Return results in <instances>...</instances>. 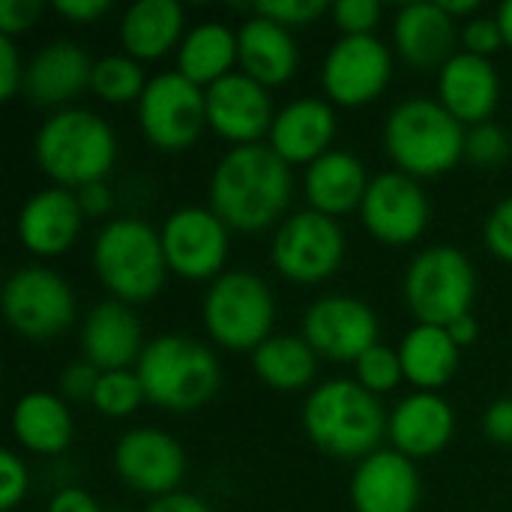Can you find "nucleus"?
<instances>
[{"label":"nucleus","instance_id":"10","mask_svg":"<svg viewBox=\"0 0 512 512\" xmlns=\"http://www.w3.org/2000/svg\"><path fill=\"white\" fill-rule=\"evenodd\" d=\"M3 312L21 336L42 342L60 336L72 324L75 297L57 273L24 267L3 288Z\"/></svg>","mask_w":512,"mask_h":512},{"label":"nucleus","instance_id":"25","mask_svg":"<svg viewBox=\"0 0 512 512\" xmlns=\"http://www.w3.org/2000/svg\"><path fill=\"white\" fill-rule=\"evenodd\" d=\"M237 57L243 66V75L252 81L273 87L285 84L297 69V45L288 33V27L270 21V18H249L237 33Z\"/></svg>","mask_w":512,"mask_h":512},{"label":"nucleus","instance_id":"49","mask_svg":"<svg viewBox=\"0 0 512 512\" xmlns=\"http://www.w3.org/2000/svg\"><path fill=\"white\" fill-rule=\"evenodd\" d=\"M147 512H210V507L201 501V498H195V495H180V492H174V495H165V498H156Z\"/></svg>","mask_w":512,"mask_h":512},{"label":"nucleus","instance_id":"47","mask_svg":"<svg viewBox=\"0 0 512 512\" xmlns=\"http://www.w3.org/2000/svg\"><path fill=\"white\" fill-rule=\"evenodd\" d=\"M48 512H102V510H99V504H96L87 492H81V489H63V492H57V495L51 498Z\"/></svg>","mask_w":512,"mask_h":512},{"label":"nucleus","instance_id":"15","mask_svg":"<svg viewBox=\"0 0 512 512\" xmlns=\"http://www.w3.org/2000/svg\"><path fill=\"white\" fill-rule=\"evenodd\" d=\"M378 321L372 309L354 297H324L318 300L303 321V339L315 354L330 360H360L375 348Z\"/></svg>","mask_w":512,"mask_h":512},{"label":"nucleus","instance_id":"44","mask_svg":"<svg viewBox=\"0 0 512 512\" xmlns=\"http://www.w3.org/2000/svg\"><path fill=\"white\" fill-rule=\"evenodd\" d=\"M21 84H24V72L18 63V51L12 39L0 33V99H12Z\"/></svg>","mask_w":512,"mask_h":512},{"label":"nucleus","instance_id":"4","mask_svg":"<svg viewBox=\"0 0 512 512\" xmlns=\"http://www.w3.org/2000/svg\"><path fill=\"white\" fill-rule=\"evenodd\" d=\"M135 375L144 396L168 411H195L219 390V363L210 348L177 333L153 339L144 348Z\"/></svg>","mask_w":512,"mask_h":512},{"label":"nucleus","instance_id":"16","mask_svg":"<svg viewBox=\"0 0 512 512\" xmlns=\"http://www.w3.org/2000/svg\"><path fill=\"white\" fill-rule=\"evenodd\" d=\"M114 468L126 486L165 498L180 486L186 459L171 435L159 429H135L120 438L114 450Z\"/></svg>","mask_w":512,"mask_h":512},{"label":"nucleus","instance_id":"34","mask_svg":"<svg viewBox=\"0 0 512 512\" xmlns=\"http://www.w3.org/2000/svg\"><path fill=\"white\" fill-rule=\"evenodd\" d=\"M144 399L147 396H144V387H141L138 375L123 369V372H102L93 405L105 417H129Z\"/></svg>","mask_w":512,"mask_h":512},{"label":"nucleus","instance_id":"8","mask_svg":"<svg viewBox=\"0 0 512 512\" xmlns=\"http://www.w3.org/2000/svg\"><path fill=\"white\" fill-rule=\"evenodd\" d=\"M207 333L231 348H261L273 327V297L252 273H225L213 282L204 300Z\"/></svg>","mask_w":512,"mask_h":512},{"label":"nucleus","instance_id":"13","mask_svg":"<svg viewBox=\"0 0 512 512\" xmlns=\"http://www.w3.org/2000/svg\"><path fill=\"white\" fill-rule=\"evenodd\" d=\"M228 225L201 207H186L168 216L162 228L165 261L186 279H210L222 270L228 255Z\"/></svg>","mask_w":512,"mask_h":512},{"label":"nucleus","instance_id":"5","mask_svg":"<svg viewBox=\"0 0 512 512\" xmlns=\"http://www.w3.org/2000/svg\"><path fill=\"white\" fill-rule=\"evenodd\" d=\"M462 123L438 102L408 99L384 126V144L408 177H435L450 171L465 153Z\"/></svg>","mask_w":512,"mask_h":512},{"label":"nucleus","instance_id":"38","mask_svg":"<svg viewBox=\"0 0 512 512\" xmlns=\"http://www.w3.org/2000/svg\"><path fill=\"white\" fill-rule=\"evenodd\" d=\"M333 18L345 36H372L381 18V6L375 0H339L333 6Z\"/></svg>","mask_w":512,"mask_h":512},{"label":"nucleus","instance_id":"36","mask_svg":"<svg viewBox=\"0 0 512 512\" xmlns=\"http://www.w3.org/2000/svg\"><path fill=\"white\" fill-rule=\"evenodd\" d=\"M510 153V141L507 135L492 126V123H480L468 132L465 138V156L474 162V165H483V168H492L498 162H504Z\"/></svg>","mask_w":512,"mask_h":512},{"label":"nucleus","instance_id":"31","mask_svg":"<svg viewBox=\"0 0 512 512\" xmlns=\"http://www.w3.org/2000/svg\"><path fill=\"white\" fill-rule=\"evenodd\" d=\"M234 60H240L237 36L222 24H201L183 39L180 57H177V72L198 87L216 84L225 75H231L228 69L234 66Z\"/></svg>","mask_w":512,"mask_h":512},{"label":"nucleus","instance_id":"40","mask_svg":"<svg viewBox=\"0 0 512 512\" xmlns=\"http://www.w3.org/2000/svg\"><path fill=\"white\" fill-rule=\"evenodd\" d=\"M462 42H465L468 54H477V57H486L489 60V54H495L504 45V33H501L498 18L480 15V18L468 21V27L462 33Z\"/></svg>","mask_w":512,"mask_h":512},{"label":"nucleus","instance_id":"26","mask_svg":"<svg viewBox=\"0 0 512 512\" xmlns=\"http://www.w3.org/2000/svg\"><path fill=\"white\" fill-rule=\"evenodd\" d=\"M366 192V168L345 150L324 153L306 171V198L312 201V210L324 216H342L354 207H363Z\"/></svg>","mask_w":512,"mask_h":512},{"label":"nucleus","instance_id":"3","mask_svg":"<svg viewBox=\"0 0 512 512\" xmlns=\"http://www.w3.org/2000/svg\"><path fill=\"white\" fill-rule=\"evenodd\" d=\"M303 426L324 453L339 459L372 453L390 429L375 393L354 381L321 384L306 402Z\"/></svg>","mask_w":512,"mask_h":512},{"label":"nucleus","instance_id":"37","mask_svg":"<svg viewBox=\"0 0 512 512\" xmlns=\"http://www.w3.org/2000/svg\"><path fill=\"white\" fill-rule=\"evenodd\" d=\"M255 12L282 27H303L315 21L318 15H324L327 3L324 0H270V3H258Z\"/></svg>","mask_w":512,"mask_h":512},{"label":"nucleus","instance_id":"2","mask_svg":"<svg viewBox=\"0 0 512 512\" xmlns=\"http://www.w3.org/2000/svg\"><path fill=\"white\" fill-rule=\"evenodd\" d=\"M114 153L117 147L108 123L84 108L57 111L36 135V162L63 189L102 183L114 165Z\"/></svg>","mask_w":512,"mask_h":512},{"label":"nucleus","instance_id":"45","mask_svg":"<svg viewBox=\"0 0 512 512\" xmlns=\"http://www.w3.org/2000/svg\"><path fill=\"white\" fill-rule=\"evenodd\" d=\"M486 435L498 444H512V399H501L489 408Z\"/></svg>","mask_w":512,"mask_h":512},{"label":"nucleus","instance_id":"1","mask_svg":"<svg viewBox=\"0 0 512 512\" xmlns=\"http://www.w3.org/2000/svg\"><path fill=\"white\" fill-rule=\"evenodd\" d=\"M291 201V168L264 144L234 147L210 180V210L237 231L273 225Z\"/></svg>","mask_w":512,"mask_h":512},{"label":"nucleus","instance_id":"27","mask_svg":"<svg viewBox=\"0 0 512 512\" xmlns=\"http://www.w3.org/2000/svg\"><path fill=\"white\" fill-rule=\"evenodd\" d=\"M393 36L399 54L411 66L432 69L441 60H450L456 27L453 18L441 9V3H411L399 12Z\"/></svg>","mask_w":512,"mask_h":512},{"label":"nucleus","instance_id":"48","mask_svg":"<svg viewBox=\"0 0 512 512\" xmlns=\"http://www.w3.org/2000/svg\"><path fill=\"white\" fill-rule=\"evenodd\" d=\"M78 204L84 210V216H105L111 210V192L105 183H90V186H81L78 192Z\"/></svg>","mask_w":512,"mask_h":512},{"label":"nucleus","instance_id":"43","mask_svg":"<svg viewBox=\"0 0 512 512\" xmlns=\"http://www.w3.org/2000/svg\"><path fill=\"white\" fill-rule=\"evenodd\" d=\"M39 12H42L39 0H3L0 3V33L12 36V33L27 30L39 18Z\"/></svg>","mask_w":512,"mask_h":512},{"label":"nucleus","instance_id":"9","mask_svg":"<svg viewBox=\"0 0 512 512\" xmlns=\"http://www.w3.org/2000/svg\"><path fill=\"white\" fill-rule=\"evenodd\" d=\"M138 120L159 150H186L207 123V93L180 72H162L147 81Z\"/></svg>","mask_w":512,"mask_h":512},{"label":"nucleus","instance_id":"22","mask_svg":"<svg viewBox=\"0 0 512 512\" xmlns=\"http://www.w3.org/2000/svg\"><path fill=\"white\" fill-rule=\"evenodd\" d=\"M336 135V114L321 99H300L282 108L270 129V147L291 162H315L330 153V141Z\"/></svg>","mask_w":512,"mask_h":512},{"label":"nucleus","instance_id":"21","mask_svg":"<svg viewBox=\"0 0 512 512\" xmlns=\"http://www.w3.org/2000/svg\"><path fill=\"white\" fill-rule=\"evenodd\" d=\"M441 105L459 120L480 126L498 105V75L486 57L453 54L441 69Z\"/></svg>","mask_w":512,"mask_h":512},{"label":"nucleus","instance_id":"29","mask_svg":"<svg viewBox=\"0 0 512 512\" xmlns=\"http://www.w3.org/2000/svg\"><path fill=\"white\" fill-rule=\"evenodd\" d=\"M180 27L183 9L177 0H138L123 15L120 39L135 60H156L177 42Z\"/></svg>","mask_w":512,"mask_h":512},{"label":"nucleus","instance_id":"51","mask_svg":"<svg viewBox=\"0 0 512 512\" xmlns=\"http://www.w3.org/2000/svg\"><path fill=\"white\" fill-rule=\"evenodd\" d=\"M441 9H444L450 18H456V15H471V12H477L480 3H477V0H444Z\"/></svg>","mask_w":512,"mask_h":512},{"label":"nucleus","instance_id":"30","mask_svg":"<svg viewBox=\"0 0 512 512\" xmlns=\"http://www.w3.org/2000/svg\"><path fill=\"white\" fill-rule=\"evenodd\" d=\"M12 432L21 447L51 456L69 447L72 441V417L69 408L51 393H30L15 405Z\"/></svg>","mask_w":512,"mask_h":512},{"label":"nucleus","instance_id":"46","mask_svg":"<svg viewBox=\"0 0 512 512\" xmlns=\"http://www.w3.org/2000/svg\"><path fill=\"white\" fill-rule=\"evenodd\" d=\"M54 9H57L63 18L81 21V24H84V21H93V18H99L102 12H108L111 3H108V0H57Z\"/></svg>","mask_w":512,"mask_h":512},{"label":"nucleus","instance_id":"32","mask_svg":"<svg viewBox=\"0 0 512 512\" xmlns=\"http://www.w3.org/2000/svg\"><path fill=\"white\" fill-rule=\"evenodd\" d=\"M252 366L273 390H303L315 378V351L300 336H270L255 348Z\"/></svg>","mask_w":512,"mask_h":512},{"label":"nucleus","instance_id":"12","mask_svg":"<svg viewBox=\"0 0 512 512\" xmlns=\"http://www.w3.org/2000/svg\"><path fill=\"white\" fill-rule=\"evenodd\" d=\"M390 51L375 36H345L324 60V90L339 105H366L378 99L390 81Z\"/></svg>","mask_w":512,"mask_h":512},{"label":"nucleus","instance_id":"14","mask_svg":"<svg viewBox=\"0 0 512 512\" xmlns=\"http://www.w3.org/2000/svg\"><path fill=\"white\" fill-rule=\"evenodd\" d=\"M363 222L375 240L387 246L414 243L429 222V201L414 177L408 174H381L369 183L363 198Z\"/></svg>","mask_w":512,"mask_h":512},{"label":"nucleus","instance_id":"50","mask_svg":"<svg viewBox=\"0 0 512 512\" xmlns=\"http://www.w3.org/2000/svg\"><path fill=\"white\" fill-rule=\"evenodd\" d=\"M477 321H474V315L468 312V315H462L459 321H453L450 327H447V333H450V339L462 348V345H471L474 339H477Z\"/></svg>","mask_w":512,"mask_h":512},{"label":"nucleus","instance_id":"33","mask_svg":"<svg viewBox=\"0 0 512 512\" xmlns=\"http://www.w3.org/2000/svg\"><path fill=\"white\" fill-rule=\"evenodd\" d=\"M90 87L105 102H132V99H141L144 90H147L144 72H141L138 60L135 57H123V54L102 57L93 66V84Z\"/></svg>","mask_w":512,"mask_h":512},{"label":"nucleus","instance_id":"35","mask_svg":"<svg viewBox=\"0 0 512 512\" xmlns=\"http://www.w3.org/2000/svg\"><path fill=\"white\" fill-rule=\"evenodd\" d=\"M405 378L402 369V357L384 345L369 348L360 360H357V384L366 387L369 393H390L399 387V381Z\"/></svg>","mask_w":512,"mask_h":512},{"label":"nucleus","instance_id":"19","mask_svg":"<svg viewBox=\"0 0 512 512\" xmlns=\"http://www.w3.org/2000/svg\"><path fill=\"white\" fill-rule=\"evenodd\" d=\"M81 219L84 210L78 204V195L63 186H54L36 192L24 204L18 216V237L33 255H60L75 243Z\"/></svg>","mask_w":512,"mask_h":512},{"label":"nucleus","instance_id":"6","mask_svg":"<svg viewBox=\"0 0 512 512\" xmlns=\"http://www.w3.org/2000/svg\"><path fill=\"white\" fill-rule=\"evenodd\" d=\"M93 267L102 285L120 300H150L162 288L168 270L162 234L138 219H117L96 237Z\"/></svg>","mask_w":512,"mask_h":512},{"label":"nucleus","instance_id":"17","mask_svg":"<svg viewBox=\"0 0 512 512\" xmlns=\"http://www.w3.org/2000/svg\"><path fill=\"white\" fill-rule=\"evenodd\" d=\"M273 108L264 84L249 75H225L222 81L207 87V123L228 141L255 144L267 129H273Z\"/></svg>","mask_w":512,"mask_h":512},{"label":"nucleus","instance_id":"42","mask_svg":"<svg viewBox=\"0 0 512 512\" xmlns=\"http://www.w3.org/2000/svg\"><path fill=\"white\" fill-rule=\"evenodd\" d=\"M99 378H102V372L93 366V363H72L66 372H63V378H60V390H63V396L66 399H93L96 396V387H99Z\"/></svg>","mask_w":512,"mask_h":512},{"label":"nucleus","instance_id":"23","mask_svg":"<svg viewBox=\"0 0 512 512\" xmlns=\"http://www.w3.org/2000/svg\"><path fill=\"white\" fill-rule=\"evenodd\" d=\"M453 426V408L441 396L417 393L399 402L387 432L396 444V453L408 459H426L447 447V441L453 438Z\"/></svg>","mask_w":512,"mask_h":512},{"label":"nucleus","instance_id":"18","mask_svg":"<svg viewBox=\"0 0 512 512\" xmlns=\"http://www.w3.org/2000/svg\"><path fill=\"white\" fill-rule=\"evenodd\" d=\"M351 501L357 512H414L420 501L414 462L393 450L366 456L354 474Z\"/></svg>","mask_w":512,"mask_h":512},{"label":"nucleus","instance_id":"41","mask_svg":"<svg viewBox=\"0 0 512 512\" xmlns=\"http://www.w3.org/2000/svg\"><path fill=\"white\" fill-rule=\"evenodd\" d=\"M486 243L501 261L512 264V198H504L492 210V216L486 222Z\"/></svg>","mask_w":512,"mask_h":512},{"label":"nucleus","instance_id":"39","mask_svg":"<svg viewBox=\"0 0 512 512\" xmlns=\"http://www.w3.org/2000/svg\"><path fill=\"white\" fill-rule=\"evenodd\" d=\"M24 492H27V468L15 453L3 450L0 453V510H12L24 498Z\"/></svg>","mask_w":512,"mask_h":512},{"label":"nucleus","instance_id":"20","mask_svg":"<svg viewBox=\"0 0 512 512\" xmlns=\"http://www.w3.org/2000/svg\"><path fill=\"white\" fill-rule=\"evenodd\" d=\"M81 345H84L87 363H93L99 372H123L132 363L138 366V360L147 348V345H141L138 318L120 300L99 303L87 315Z\"/></svg>","mask_w":512,"mask_h":512},{"label":"nucleus","instance_id":"11","mask_svg":"<svg viewBox=\"0 0 512 512\" xmlns=\"http://www.w3.org/2000/svg\"><path fill=\"white\" fill-rule=\"evenodd\" d=\"M345 237L333 216L306 210L291 216L273 240V264L291 282H321L339 270Z\"/></svg>","mask_w":512,"mask_h":512},{"label":"nucleus","instance_id":"52","mask_svg":"<svg viewBox=\"0 0 512 512\" xmlns=\"http://www.w3.org/2000/svg\"><path fill=\"white\" fill-rule=\"evenodd\" d=\"M498 24H501V33H504V42L512 48V0L501 6L498 12Z\"/></svg>","mask_w":512,"mask_h":512},{"label":"nucleus","instance_id":"28","mask_svg":"<svg viewBox=\"0 0 512 512\" xmlns=\"http://www.w3.org/2000/svg\"><path fill=\"white\" fill-rule=\"evenodd\" d=\"M399 357H402L405 378L423 393H435L459 369V345L450 339L447 327H429V324L414 327L405 336Z\"/></svg>","mask_w":512,"mask_h":512},{"label":"nucleus","instance_id":"24","mask_svg":"<svg viewBox=\"0 0 512 512\" xmlns=\"http://www.w3.org/2000/svg\"><path fill=\"white\" fill-rule=\"evenodd\" d=\"M87 84H93V63L72 42L45 45L24 72V90L36 105H60Z\"/></svg>","mask_w":512,"mask_h":512},{"label":"nucleus","instance_id":"7","mask_svg":"<svg viewBox=\"0 0 512 512\" xmlns=\"http://www.w3.org/2000/svg\"><path fill=\"white\" fill-rule=\"evenodd\" d=\"M474 288L477 279L471 261L450 246L426 249L411 261L405 276L408 306L420 318V324L429 327H450L453 321L468 315Z\"/></svg>","mask_w":512,"mask_h":512}]
</instances>
